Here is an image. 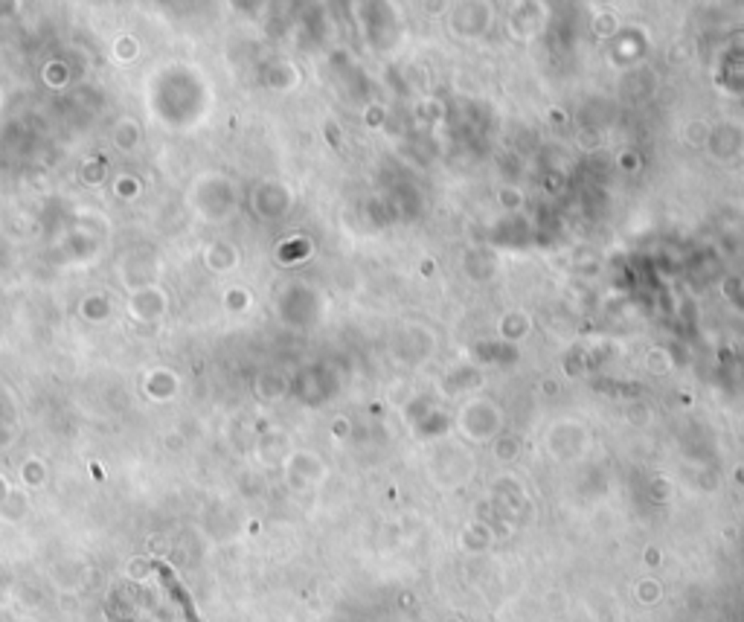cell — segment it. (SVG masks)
Masks as SVG:
<instances>
[{
  "label": "cell",
  "mask_w": 744,
  "mask_h": 622,
  "mask_svg": "<svg viewBox=\"0 0 744 622\" xmlns=\"http://www.w3.org/2000/svg\"><path fill=\"white\" fill-rule=\"evenodd\" d=\"M160 576H163V582H166V584H169V591L175 593V599H177L180 605H184V611H187V616H189L192 622H198V616H195V611H192V602H189V596H187L184 591H180V584H177V582L172 579V573H169L166 567H160Z\"/></svg>",
  "instance_id": "1"
}]
</instances>
